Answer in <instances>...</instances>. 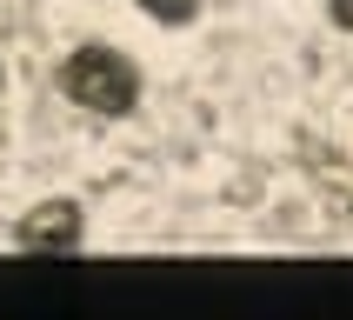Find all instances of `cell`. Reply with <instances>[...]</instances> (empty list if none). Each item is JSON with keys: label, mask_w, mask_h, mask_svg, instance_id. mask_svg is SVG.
Wrapping results in <instances>:
<instances>
[{"label": "cell", "mask_w": 353, "mask_h": 320, "mask_svg": "<svg viewBox=\"0 0 353 320\" xmlns=\"http://www.w3.org/2000/svg\"><path fill=\"white\" fill-rule=\"evenodd\" d=\"M140 67L134 54H120V47H100V40H87V47H74V54L60 60V94L74 100V107H87V114H107V120H127L140 107Z\"/></svg>", "instance_id": "obj_1"}, {"label": "cell", "mask_w": 353, "mask_h": 320, "mask_svg": "<svg viewBox=\"0 0 353 320\" xmlns=\"http://www.w3.org/2000/svg\"><path fill=\"white\" fill-rule=\"evenodd\" d=\"M14 240L27 254H74L80 240H87V214H80V200H40V207L20 214Z\"/></svg>", "instance_id": "obj_2"}, {"label": "cell", "mask_w": 353, "mask_h": 320, "mask_svg": "<svg viewBox=\"0 0 353 320\" xmlns=\"http://www.w3.org/2000/svg\"><path fill=\"white\" fill-rule=\"evenodd\" d=\"M134 7H140L147 20H160V27H194L207 0H134Z\"/></svg>", "instance_id": "obj_3"}, {"label": "cell", "mask_w": 353, "mask_h": 320, "mask_svg": "<svg viewBox=\"0 0 353 320\" xmlns=\"http://www.w3.org/2000/svg\"><path fill=\"white\" fill-rule=\"evenodd\" d=\"M327 14H334L340 34H353V0H327Z\"/></svg>", "instance_id": "obj_4"}, {"label": "cell", "mask_w": 353, "mask_h": 320, "mask_svg": "<svg viewBox=\"0 0 353 320\" xmlns=\"http://www.w3.org/2000/svg\"><path fill=\"white\" fill-rule=\"evenodd\" d=\"M0 94H7V67H0Z\"/></svg>", "instance_id": "obj_5"}]
</instances>
